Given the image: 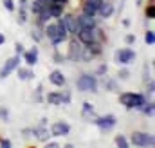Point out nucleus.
<instances>
[{
  "mask_svg": "<svg viewBox=\"0 0 155 148\" xmlns=\"http://www.w3.org/2000/svg\"><path fill=\"white\" fill-rule=\"evenodd\" d=\"M146 99L148 98L141 92H119V103L128 110H132V109L139 110L146 103Z\"/></svg>",
  "mask_w": 155,
  "mask_h": 148,
  "instance_id": "1",
  "label": "nucleus"
},
{
  "mask_svg": "<svg viewBox=\"0 0 155 148\" xmlns=\"http://www.w3.org/2000/svg\"><path fill=\"white\" fill-rule=\"evenodd\" d=\"M97 87H99V81H97V76L96 74H81L76 79V89L79 92H92L96 94L97 92Z\"/></svg>",
  "mask_w": 155,
  "mask_h": 148,
  "instance_id": "2",
  "label": "nucleus"
},
{
  "mask_svg": "<svg viewBox=\"0 0 155 148\" xmlns=\"http://www.w3.org/2000/svg\"><path fill=\"white\" fill-rule=\"evenodd\" d=\"M45 101L49 105H56V107H60V105H71L72 96H71L69 90H54V92H49L45 96Z\"/></svg>",
  "mask_w": 155,
  "mask_h": 148,
  "instance_id": "3",
  "label": "nucleus"
},
{
  "mask_svg": "<svg viewBox=\"0 0 155 148\" xmlns=\"http://www.w3.org/2000/svg\"><path fill=\"white\" fill-rule=\"evenodd\" d=\"M130 145L134 146H141V148H152L155 145V137L150 132H134L130 136Z\"/></svg>",
  "mask_w": 155,
  "mask_h": 148,
  "instance_id": "4",
  "label": "nucleus"
},
{
  "mask_svg": "<svg viewBox=\"0 0 155 148\" xmlns=\"http://www.w3.org/2000/svg\"><path fill=\"white\" fill-rule=\"evenodd\" d=\"M135 58H137V54H135V51H134V49H130V47L117 49L116 52H114V62H116L117 65H123V67H126V65L134 63V62H135Z\"/></svg>",
  "mask_w": 155,
  "mask_h": 148,
  "instance_id": "5",
  "label": "nucleus"
},
{
  "mask_svg": "<svg viewBox=\"0 0 155 148\" xmlns=\"http://www.w3.org/2000/svg\"><path fill=\"white\" fill-rule=\"evenodd\" d=\"M92 123H94L101 132H108V130H112L117 125V117L114 114H105V116H97Z\"/></svg>",
  "mask_w": 155,
  "mask_h": 148,
  "instance_id": "6",
  "label": "nucleus"
},
{
  "mask_svg": "<svg viewBox=\"0 0 155 148\" xmlns=\"http://www.w3.org/2000/svg\"><path fill=\"white\" fill-rule=\"evenodd\" d=\"M20 62H22V58H20L18 54H15V56H11L9 60H5L4 65H2V69H0V79H5L9 74L15 72L16 67L20 65Z\"/></svg>",
  "mask_w": 155,
  "mask_h": 148,
  "instance_id": "7",
  "label": "nucleus"
},
{
  "mask_svg": "<svg viewBox=\"0 0 155 148\" xmlns=\"http://www.w3.org/2000/svg\"><path fill=\"white\" fill-rule=\"evenodd\" d=\"M81 51H83V43H81L78 38H72V40L69 42V51H67L65 58L71 60V62H79V58H81Z\"/></svg>",
  "mask_w": 155,
  "mask_h": 148,
  "instance_id": "8",
  "label": "nucleus"
},
{
  "mask_svg": "<svg viewBox=\"0 0 155 148\" xmlns=\"http://www.w3.org/2000/svg\"><path fill=\"white\" fill-rule=\"evenodd\" d=\"M49 132H51V137H65L71 134V125L67 121H56L51 125Z\"/></svg>",
  "mask_w": 155,
  "mask_h": 148,
  "instance_id": "9",
  "label": "nucleus"
},
{
  "mask_svg": "<svg viewBox=\"0 0 155 148\" xmlns=\"http://www.w3.org/2000/svg\"><path fill=\"white\" fill-rule=\"evenodd\" d=\"M38 56H40V49L33 45L31 49H25L20 58H22V62H24L27 67H35V65L38 63Z\"/></svg>",
  "mask_w": 155,
  "mask_h": 148,
  "instance_id": "10",
  "label": "nucleus"
},
{
  "mask_svg": "<svg viewBox=\"0 0 155 148\" xmlns=\"http://www.w3.org/2000/svg\"><path fill=\"white\" fill-rule=\"evenodd\" d=\"M61 20H63V24H65L69 35H74V36H76V33L79 31V24H78L76 15H72V13H63V15H61Z\"/></svg>",
  "mask_w": 155,
  "mask_h": 148,
  "instance_id": "11",
  "label": "nucleus"
},
{
  "mask_svg": "<svg viewBox=\"0 0 155 148\" xmlns=\"http://www.w3.org/2000/svg\"><path fill=\"white\" fill-rule=\"evenodd\" d=\"M101 85H103V89L108 90V92H114V94H119V92H121V89H119V79H117V78H108V76L105 74V76H101Z\"/></svg>",
  "mask_w": 155,
  "mask_h": 148,
  "instance_id": "12",
  "label": "nucleus"
},
{
  "mask_svg": "<svg viewBox=\"0 0 155 148\" xmlns=\"http://www.w3.org/2000/svg\"><path fill=\"white\" fill-rule=\"evenodd\" d=\"M56 27H58V38H56V43H54V47H58L60 43H63V42H67L69 40V31H67V27H65V24H63V20H61V16L60 18H56Z\"/></svg>",
  "mask_w": 155,
  "mask_h": 148,
  "instance_id": "13",
  "label": "nucleus"
},
{
  "mask_svg": "<svg viewBox=\"0 0 155 148\" xmlns=\"http://www.w3.org/2000/svg\"><path fill=\"white\" fill-rule=\"evenodd\" d=\"M101 2H103V0H83L81 13L96 16V15H97V9H99V5H101Z\"/></svg>",
  "mask_w": 155,
  "mask_h": 148,
  "instance_id": "14",
  "label": "nucleus"
},
{
  "mask_svg": "<svg viewBox=\"0 0 155 148\" xmlns=\"http://www.w3.org/2000/svg\"><path fill=\"white\" fill-rule=\"evenodd\" d=\"M33 136L36 137V141L40 143H45L51 139V132L47 128V125H38V126H33Z\"/></svg>",
  "mask_w": 155,
  "mask_h": 148,
  "instance_id": "15",
  "label": "nucleus"
},
{
  "mask_svg": "<svg viewBox=\"0 0 155 148\" xmlns=\"http://www.w3.org/2000/svg\"><path fill=\"white\" fill-rule=\"evenodd\" d=\"M94 29V27H92ZM92 29H88V27H79V31L76 33V38L83 43V45H88V43H92L94 42V31Z\"/></svg>",
  "mask_w": 155,
  "mask_h": 148,
  "instance_id": "16",
  "label": "nucleus"
},
{
  "mask_svg": "<svg viewBox=\"0 0 155 148\" xmlns=\"http://www.w3.org/2000/svg\"><path fill=\"white\" fill-rule=\"evenodd\" d=\"M116 13V7H114V4L112 2H108V0H103L101 2V5H99V9H97V15L101 16V18H110L112 15Z\"/></svg>",
  "mask_w": 155,
  "mask_h": 148,
  "instance_id": "17",
  "label": "nucleus"
},
{
  "mask_svg": "<svg viewBox=\"0 0 155 148\" xmlns=\"http://www.w3.org/2000/svg\"><path fill=\"white\" fill-rule=\"evenodd\" d=\"M81 117H83L85 121H94V119L97 117V116H96V109H94L92 103L83 101V107H81Z\"/></svg>",
  "mask_w": 155,
  "mask_h": 148,
  "instance_id": "18",
  "label": "nucleus"
},
{
  "mask_svg": "<svg viewBox=\"0 0 155 148\" xmlns=\"http://www.w3.org/2000/svg\"><path fill=\"white\" fill-rule=\"evenodd\" d=\"M43 36L49 38L52 45L56 43V38H58V27H56V22H52V24L47 22V24L43 25Z\"/></svg>",
  "mask_w": 155,
  "mask_h": 148,
  "instance_id": "19",
  "label": "nucleus"
},
{
  "mask_svg": "<svg viewBox=\"0 0 155 148\" xmlns=\"http://www.w3.org/2000/svg\"><path fill=\"white\" fill-rule=\"evenodd\" d=\"M49 81L54 85V87H65V83H67V78H65V74L61 72V71H52V72L49 74Z\"/></svg>",
  "mask_w": 155,
  "mask_h": 148,
  "instance_id": "20",
  "label": "nucleus"
},
{
  "mask_svg": "<svg viewBox=\"0 0 155 148\" xmlns=\"http://www.w3.org/2000/svg\"><path fill=\"white\" fill-rule=\"evenodd\" d=\"M78 18V24H79V27H88V29H92V27H96L97 25V22H96V18L92 16V15H85V13H81Z\"/></svg>",
  "mask_w": 155,
  "mask_h": 148,
  "instance_id": "21",
  "label": "nucleus"
},
{
  "mask_svg": "<svg viewBox=\"0 0 155 148\" xmlns=\"http://www.w3.org/2000/svg\"><path fill=\"white\" fill-rule=\"evenodd\" d=\"M16 74H18V79H22V81H31V79H35V71H33V67H16Z\"/></svg>",
  "mask_w": 155,
  "mask_h": 148,
  "instance_id": "22",
  "label": "nucleus"
},
{
  "mask_svg": "<svg viewBox=\"0 0 155 148\" xmlns=\"http://www.w3.org/2000/svg\"><path fill=\"white\" fill-rule=\"evenodd\" d=\"M47 9H49V13H51L52 20L60 18V16L65 13V5H63V4H58V2H52V4H49V5H47Z\"/></svg>",
  "mask_w": 155,
  "mask_h": 148,
  "instance_id": "23",
  "label": "nucleus"
},
{
  "mask_svg": "<svg viewBox=\"0 0 155 148\" xmlns=\"http://www.w3.org/2000/svg\"><path fill=\"white\" fill-rule=\"evenodd\" d=\"M139 110L143 112L144 116H148V117H153V114H155V103H153V101H148V99H146V103H144Z\"/></svg>",
  "mask_w": 155,
  "mask_h": 148,
  "instance_id": "24",
  "label": "nucleus"
},
{
  "mask_svg": "<svg viewBox=\"0 0 155 148\" xmlns=\"http://www.w3.org/2000/svg\"><path fill=\"white\" fill-rule=\"evenodd\" d=\"M96 56L92 54V51L87 47V45H83V51H81V58H79V62H83V63H88V62H92Z\"/></svg>",
  "mask_w": 155,
  "mask_h": 148,
  "instance_id": "25",
  "label": "nucleus"
},
{
  "mask_svg": "<svg viewBox=\"0 0 155 148\" xmlns=\"http://www.w3.org/2000/svg\"><path fill=\"white\" fill-rule=\"evenodd\" d=\"M31 38H33L35 42H40V40H43V27L36 24V25L31 29Z\"/></svg>",
  "mask_w": 155,
  "mask_h": 148,
  "instance_id": "26",
  "label": "nucleus"
},
{
  "mask_svg": "<svg viewBox=\"0 0 155 148\" xmlns=\"http://www.w3.org/2000/svg\"><path fill=\"white\" fill-rule=\"evenodd\" d=\"M155 0H148V5H146V18L148 20H153L155 18V4H153Z\"/></svg>",
  "mask_w": 155,
  "mask_h": 148,
  "instance_id": "27",
  "label": "nucleus"
},
{
  "mask_svg": "<svg viewBox=\"0 0 155 148\" xmlns=\"http://www.w3.org/2000/svg\"><path fill=\"white\" fill-rule=\"evenodd\" d=\"M114 141H116V145H117L119 148H128V146H130V141H128V139H126L123 134H117Z\"/></svg>",
  "mask_w": 155,
  "mask_h": 148,
  "instance_id": "28",
  "label": "nucleus"
},
{
  "mask_svg": "<svg viewBox=\"0 0 155 148\" xmlns=\"http://www.w3.org/2000/svg\"><path fill=\"white\" fill-rule=\"evenodd\" d=\"M27 15H29V13H27L25 9H18V18H16L18 25H25V24H27V20H29Z\"/></svg>",
  "mask_w": 155,
  "mask_h": 148,
  "instance_id": "29",
  "label": "nucleus"
},
{
  "mask_svg": "<svg viewBox=\"0 0 155 148\" xmlns=\"http://www.w3.org/2000/svg\"><path fill=\"white\" fill-rule=\"evenodd\" d=\"M2 5H4V9L9 11V13H15V11H16V2H15V0H2Z\"/></svg>",
  "mask_w": 155,
  "mask_h": 148,
  "instance_id": "30",
  "label": "nucleus"
},
{
  "mask_svg": "<svg viewBox=\"0 0 155 148\" xmlns=\"http://www.w3.org/2000/svg\"><path fill=\"white\" fill-rule=\"evenodd\" d=\"M144 42H146L148 45H153L155 43V31L153 29H148V31L144 33Z\"/></svg>",
  "mask_w": 155,
  "mask_h": 148,
  "instance_id": "31",
  "label": "nucleus"
},
{
  "mask_svg": "<svg viewBox=\"0 0 155 148\" xmlns=\"http://www.w3.org/2000/svg\"><path fill=\"white\" fill-rule=\"evenodd\" d=\"M65 60H67V58H65V54H61V52H60V51L56 49V51H54V54H52V62L60 65V63H63Z\"/></svg>",
  "mask_w": 155,
  "mask_h": 148,
  "instance_id": "32",
  "label": "nucleus"
},
{
  "mask_svg": "<svg viewBox=\"0 0 155 148\" xmlns=\"http://www.w3.org/2000/svg\"><path fill=\"white\" fill-rule=\"evenodd\" d=\"M130 76H132V72H130L128 69H121V71L117 72V79H119V81H126V79H130Z\"/></svg>",
  "mask_w": 155,
  "mask_h": 148,
  "instance_id": "33",
  "label": "nucleus"
},
{
  "mask_svg": "<svg viewBox=\"0 0 155 148\" xmlns=\"http://www.w3.org/2000/svg\"><path fill=\"white\" fill-rule=\"evenodd\" d=\"M153 92H155V81L150 79V81H146V94L144 96H153Z\"/></svg>",
  "mask_w": 155,
  "mask_h": 148,
  "instance_id": "34",
  "label": "nucleus"
},
{
  "mask_svg": "<svg viewBox=\"0 0 155 148\" xmlns=\"http://www.w3.org/2000/svg\"><path fill=\"white\" fill-rule=\"evenodd\" d=\"M105 74H108V65H107V63L97 65V69H96V76H105Z\"/></svg>",
  "mask_w": 155,
  "mask_h": 148,
  "instance_id": "35",
  "label": "nucleus"
},
{
  "mask_svg": "<svg viewBox=\"0 0 155 148\" xmlns=\"http://www.w3.org/2000/svg\"><path fill=\"white\" fill-rule=\"evenodd\" d=\"M0 119L5 121V123L11 121V119H9V109H7V107H0Z\"/></svg>",
  "mask_w": 155,
  "mask_h": 148,
  "instance_id": "36",
  "label": "nucleus"
},
{
  "mask_svg": "<svg viewBox=\"0 0 155 148\" xmlns=\"http://www.w3.org/2000/svg\"><path fill=\"white\" fill-rule=\"evenodd\" d=\"M41 92H43V85H41V83H38V87H36V90H35V101H43Z\"/></svg>",
  "mask_w": 155,
  "mask_h": 148,
  "instance_id": "37",
  "label": "nucleus"
},
{
  "mask_svg": "<svg viewBox=\"0 0 155 148\" xmlns=\"http://www.w3.org/2000/svg\"><path fill=\"white\" fill-rule=\"evenodd\" d=\"M152 79V72H150V69H148V63L144 65V69H143V81L146 83V81H150Z\"/></svg>",
  "mask_w": 155,
  "mask_h": 148,
  "instance_id": "38",
  "label": "nucleus"
},
{
  "mask_svg": "<svg viewBox=\"0 0 155 148\" xmlns=\"http://www.w3.org/2000/svg\"><path fill=\"white\" fill-rule=\"evenodd\" d=\"M135 40H137V36L130 33V35H126V36H124V43H126V45H134V43H135Z\"/></svg>",
  "mask_w": 155,
  "mask_h": 148,
  "instance_id": "39",
  "label": "nucleus"
},
{
  "mask_svg": "<svg viewBox=\"0 0 155 148\" xmlns=\"http://www.w3.org/2000/svg\"><path fill=\"white\" fill-rule=\"evenodd\" d=\"M25 51V47H24V43H20V42H16L15 43V52L18 54V56H22V52Z\"/></svg>",
  "mask_w": 155,
  "mask_h": 148,
  "instance_id": "40",
  "label": "nucleus"
},
{
  "mask_svg": "<svg viewBox=\"0 0 155 148\" xmlns=\"http://www.w3.org/2000/svg\"><path fill=\"white\" fill-rule=\"evenodd\" d=\"M22 137H25V139L33 137V126H27V128H24V130H22Z\"/></svg>",
  "mask_w": 155,
  "mask_h": 148,
  "instance_id": "41",
  "label": "nucleus"
},
{
  "mask_svg": "<svg viewBox=\"0 0 155 148\" xmlns=\"http://www.w3.org/2000/svg\"><path fill=\"white\" fill-rule=\"evenodd\" d=\"M0 146H2V148H11V146H13V143H11V139L2 137V139H0Z\"/></svg>",
  "mask_w": 155,
  "mask_h": 148,
  "instance_id": "42",
  "label": "nucleus"
},
{
  "mask_svg": "<svg viewBox=\"0 0 155 148\" xmlns=\"http://www.w3.org/2000/svg\"><path fill=\"white\" fill-rule=\"evenodd\" d=\"M18 9L29 11V0H18Z\"/></svg>",
  "mask_w": 155,
  "mask_h": 148,
  "instance_id": "43",
  "label": "nucleus"
},
{
  "mask_svg": "<svg viewBox=\"0 0 155 148\" xmlns=\"http://www.w3.org/2000/svg\"><path fill=\"white\" fill-rule=\"evenodd\" d=\"M45 145H47V148H58V146H60L56 141H51V139H49V141H45Z\"/></svg>",
  "mask_w": 155,
  "mask_h": 148,
  "instance_id": "44",
  "label": "nucleus"
},
{
  "mask_svg": "<svg viewBox=\"0 0 155 148\" xmlns=\"http://www.w3.org/2000/svg\"><path fill=\"white\" fill-rule=\"evenodd\" d=\"M49 4H52V2H58V4H63V5H67L69 4V0H47Z\"/></svg>",
  "mask_w": 155,
  "mask_h": 148,
  "instance_id": "45",
  "label": "nucleus"
},
{
  "mask_svg": "<svg viewBox=\"0 0 155 148\" xmlns=\"http://www.w3.org/2000/svg\"><path fill=\"white\" fill-rule=\"evenodd\" d=\"M4 43H5V35L0 33V45H4Z\"/></svg>",
  "mask_w": 155,
  "mask_h": 148,
  "instance_id": "46",
  "label": "nucleus"
},
{
  "mask_svg": "<svg viewBox=\"0 0 155 148\" xmlns=\"http://www.w3.org/2000/svg\"><path fill=\"white\" fill-rule=\"evenodd\" d=\"M130 24H132V22H130L128 18H124V20H123V25H124V27H130Z\"/></svg>",
  "mask_w": 155,
  "mask_h": 148,
  "instance_id": "47",
  "label": "nucleus"
},
{
  "mask_svg": "<svg viewBox=\"0 0 155 148\" xmlns=\"http://www.w3.org/2000/svg\"><path fill=\"white\" fill-rule=\"evenodd\" d=\"M137 5H141V0H137Z\"/></svg>",
  "mask_w": 155,
  "mask_h": 148,
  "instance_id": "48",
  "label": "nucleus"
}]
</instances>
